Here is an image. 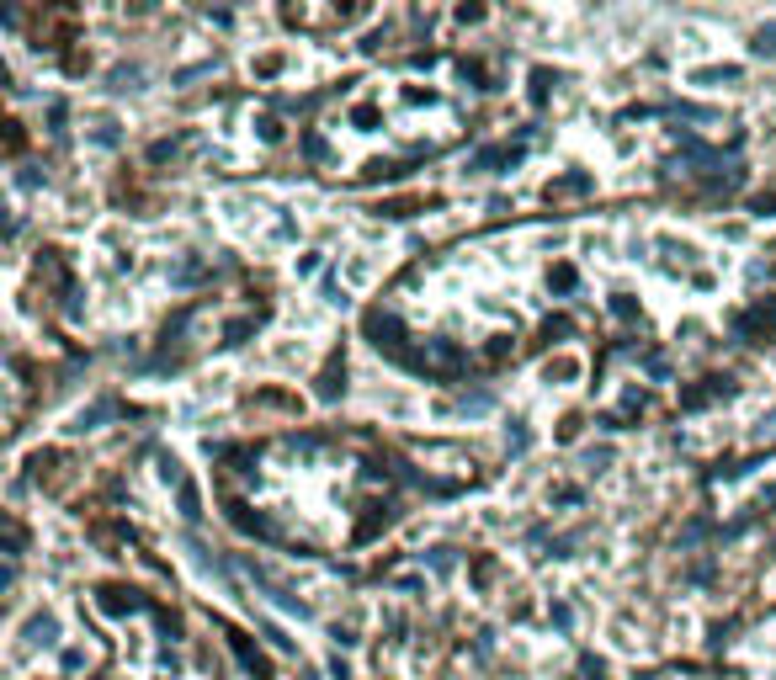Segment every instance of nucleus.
<instances>
[{"label": "nucleus", "instance_id": "obj_1", "mask_svg": "<svg viewBox=\"0 0 776 680\" xmlns=\"http://www.w3.org/2000/svg\"><path fill=\"white\" fill-rule=\"evenodd\" d=\"M112 415H117V399L107 394V399H96L91 409H80V420H75V430H96L101 420H112Z\"/></svg>", "mask_w": 776, "mask_h": 680}, {"label": "nucleus", "instance_id": "obj_2", "mask_svg": "<svg viewBox=\"0 0 776 680\" xmlns=\"http://www.w3.org/2000/svg\"><path fill=\"white\" fill-rule=\"evenodd\" d=\"M490 404H495V394H490V388H468V394L457 399V409H463V415H484Z\"/></svg>", "mask_w": 776, "mask_h": 680}, {"label": "nucleus", "instance_id": "obj_3", "mask_svg": "<svg viewBox=\"0 0 776 680\" xmlns=\"http://www.w3.org/2000/svg\"><path fill=\"white\" fill-rule=\"evenodd\" d=\"M495 165H516V155H505V149H478V155L468 160V170H495Z\"/></svg>", "mask_w": 776, "mask_h": 680}, {"label": "nucleus", "instance_id": "obj_4", "mask_svg": "<svg viewBox=\"0 0 776 680\" xmlns=\"http://www.w3.org/2000/svg\"><path fill=\"white\" fill-rule=\"evenodd\" d=\"M505 447H511V452H526V447H532V436H526L521 420H511V430H505Z\"/></svg>", "mask_w": 776, "mask_h": 680}, {"label": "nucleus", "instance_id": "obj_5", "mask_svg": "<svg viewBox=\"0 0 776 680\" xmlns=\"http://www.w3.org/2000/svg\"><path fill=\"white\" fill-rule=\"evenodd\" d=\"M27 633H32V643H53V633H59V627H53V617H37Z\"/></svg>", "mask_w": 776, "mask_h": 680}, {"label": "nucleus", "instance_id": "obj_6", "mask_svg": "<svg viewBox=\"0 0 776 680\" xmlns=\"http://www.w3.org/2000/svg\"><path fill=\"white\" fill-rule=\"evenodd\" d=\"M181 515H186V521H197V489H191V484H181Z\"/></svg>", "mask_w": 776, "mask_h": 680}, {"label": "nucleus", "instance_id": "obj_7", "mask_svg": "<svg viewBox=\"0 0 776 680\" xmlns=\"http://www.w3.org/2000/svg\"><path fill=\"white\" fill-rule=\"evenodd\" d=\"M644 372H649V378H665V372H670L665 351H649V357H644Z\"/></svg>", "mask_w": 776, "mask_h": 680}, {"label": "nucleus", "instance_id": "obj_8", "mask_svg": "<svg viewBox=\"0 0 776 680\" xmlns=\"http://www.w3.org/2000/svg\"><path fill=\"white\" fill-rule=\"evenodd\" d=\"M702 537H707V521H702V515H697V521H692V526H686V532H681V548H692V542H702Z\"/></svg>", "mask_w": 776, "mask_h": 680}, {"label": "nucleus", "instance_id": "obj_9", "mask_svg": "<svg viewBox=\"0 0 776 680\" xmlns=\"http://www.w3.org/2000/svg\"><path fill=\"white\" fill-rule=\"evenodd\" d=\"M139 75H144V70H117V75H112V91H133V85H139Z\"/></svg>", "mask_w": 776, "mask_h": 680}, {"label": "nucleus", "instance_id": "obj_10", "mask_svg": "<svg viewBox=\"0 0 776 680\" xmlns=\"http://www.w3.org/2000/svg\"><path fill=\"white\" fill-rule=\"evenodd\" d=\"M755 48H761V53H776V27H761V32H755Z\"/></svg>", "mask_w": 776, "mask_h": 680}, {"label": "nucleus", "instance_id": "obj_11", "mask_svg": "<svg viewBox=\"0 0 776 680\" xmlns=\"http://www.w3.org/2000/svg\"><path fill=\"white\" fill-rule=\"evenodd\" d=\"M431 569L447 574V569H452V553H447V548H442V553H431Z\"/></svg>", "mask_w": 776, "mask_h": 680}, {"label": "nucleus", "instance_id": "obj_12", "mask_svg": "<svg viewBox=\"0 0 776 680\" xmlns=\"http://www.w3.org/2000/svg\"><path fill=\"white\" fill-rule=\"evenodd\" d=\"M771 558H776V542H771Z\"/></svg>", "mask_w": 776, "mask_h": 680}]
</instances>
